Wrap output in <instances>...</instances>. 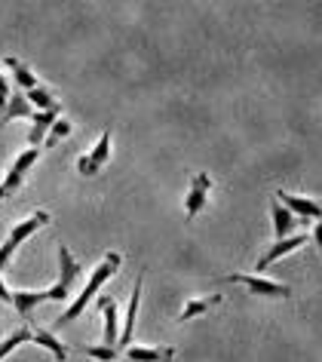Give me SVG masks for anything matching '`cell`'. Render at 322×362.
I'll list each match as a JSON object with an SVG mask.
<instances>
[{"mask_svg":"<svg viewBox=\"0 0 322 362\" xmlns=\"http://www.w3.org/2000/svg\"><path fill=\"white\" fill-rule=\"evenodd\" d=\"M123 359L129 362H172L175 350L172 347H138V344H129L123 350Z\"/></svg>","mask_w":322,"mask_h":362,"instance_id":"7c38bea8","label":"cell"},{"mask_svg":"<svg viewBox=\"0 0 322 362\" xmlns=\"http://www.w3.org/2000/svg\"><path fill=\"white\" fill-rule=\"evenodd\" d=\"M123 362H129V359H123Z\"/></svg>","mask_w":322,"mask_h":362,"instance_id":"f1b7e54d","label":"cell"},{"mask_svg":"<svg viewBox=\"0 0 322 362\" xmlns=\"http://www.w3.org/2000/svg\"><path fill=\"white\" fill-rule=\"evenodd\" d=\"M95 307L98 313L105 316V347H117V338H120V329H117V301L111 295H98L95 298Z\"/></svg>","mask_w":322,"mask_h":362,"instance_id":"52a82bcc","label":"cell"},{"mask_svg":"<svg viewBox=\"0 0 322 362\" xmlns=\"http://www.w3.org/2000/svg\"><path fill=\"white\" fill-rule=\"evenodd\" d=\"M77 350L86 353L89 359H98V362H117L120 359V350L117 347H105V344H80Z\"/></svg>","mask_w":322,"mask_h":362,"instance_id":"44dd1931","label":"cell"},{"mask_svg":"<svg viewBox=\"0 0 322 362\" xmlns=\"http://www.w3.org/2000/svg\"><path fill=\"white\" fill-rule=\"evenodd\" d=\"M120 261H123V258H120V252H107V255H105L102 261H98V267L93 270V276L86 279V286L80 288V295L74 298V301H71V307H68V310H65V313H61L59 320H56V329H59V325H68V322H74L77 316L86 310V304H89V301H95V298H98V292H102V286H105L107 279H111V276H114V274H117V270H120Z\"/></svg>","mask_w":322,"mask_h":362,"instance_id":"6da1fadb","label":"cell"},{"mask_svg":"<svg viewBox=\"0 0 322 362\" xmlns=\"http://www.w3.org/2000/svg\"><path fill=\"white\" fill-rule=\"evenodd\" d=\"M0 301L4 304H13V292L6 288V283H4V274H0Z\"/></svg>","mask_w":322,"mask_h":362,"instance_id":"83f0119b","label":"cell"},{"mask_svg":"<svg viewBox=\"0 0 322 362\" xmlns=\"http://www.w3.org/2000/svg\"><path fill=\"white\" fill-rule=\"evenodd\" d=\"M40 160V148H25L19 157L13 160V166L6 169V175H4V181H0V200H10V197L19 191L22 187V181H25V175L31 172V166Z\"/></svg>","mask_w":322,"mask_h":362,"instance_id":"3957f363","label":"cell"},{"mask_svg":"<svg viewBox=\"0 0 322 362\" xmlns=\"http://www.w3.org/2000/svg\"><path fill=\"white\" fill-rule=\"evenodd\" d=\"M276 200H280L285 209H289L294 218L301 221H313V218H322V206L316 200H310V197H301V194H289V191H276Z\"/></svg>","mask_w":322,"mask_h":362,"instance_id":"5b68a950","label":"cell"},{"mask_svg":"<svg viewBox=\"0 0 322 362\" xmlns=\"http://www.w3.org/2000/svg\"><path fill=\"white\" fill-rule=\"evenodd\" d=\"M86 157H89V160H93V163H95V166H98V169H102V166H105V163H107V157H111V132H102V139H98V141H95V148H93V151H89V153H86Z\"/></svg>","mask_w":322,"mask_h":362,"instance_id":"7402d4cb","label":"cell"},{"mask_svg":"<svg viewBox=\"0 0 322 362\" xmlns=\"http://www.w3.org/2000/svg\"><path fill=\"white\" fill-rule=\"evenodd\" d=\"M209 187H212V178L205 175V172H200V175L191 178V191H187V197H184V212H187V218L200 215V209L205 206V194H209Z\"/></svg>","mask_w":322,"mask_h":362,"instance_id":"9c48e42d","label":"cell"},{"mask_svg":"<svg viewBox=\"0 0 322 362\" xmlns=\"http://www.w3.org/2000/svg\"><path fill=\"white\" fill-rule=\"evenodd\" d=\"M71 135V123L65 120V117H59L56 123H52V129L47 132V139H43V144H47V148H56V144L61 141V139H68Z\"/></svg>","mask_w":322,"mask_h":362,"instance_id":"603a6c76","label":"cell"},{"mask_svg":"<svg viewBox=\"0 0 322 362\" xmlns=\"http://www.w3.org/2000/svg\"><path fill=\"white\" fill-rule=\"evenodd\" d=\"M4 65L10 68V74H13V80H16V83H19V89H22V93H28V89L40 86V83H37V77H34V71H31L28 65H22V62L16 59V56H6V59H4Z\"/></svg>","mask_w":322,"mask_h":362,"instance_id":"2e32d148","label":"cell"},{"mask_svg":"<svg viewBox=\"0 0 322 362\" xmlns=\"http://www.w3.org/2000/svg\"><path fill=\"white\" fill-rule=\"evenodd\" d=\"M221 304V295H205V298H193V301H187L184 304V310L178 320L187 322V320H196V316H203V313H209L212 307H218Z\"/></svg>","mask_w":322,"mask_h":362,"instance_id":"ac0fdd59","label":"cell"},{"mask_svg":"<svg viewBox=\"0 0 322 362\" xmlns=\"http://www.w3.org/2000/svg\"><path fill=\"white\" fill-rule=\"evenodd\" d=\"M13 252H16V249H13V246H10V243H6V240L0 243V274H4V270H6V264H10Z\"/></svg>","mask_w":322,"mask_h":362,"instance_id":"484cf974","label":"cell"},{"mask_svg":"<svg viewBox=\"0 0 322 362\" xmlns=\"http://www.w3.org/2000/svg\"><path fill=\"white\" fill-rule=\"evenodd\" d=\"M270 218H273V233H276V240H285V237H292V233H298L301 224H307V221H301V218H294V215L285 209V206L280 200H273L270 203Z\"/></svg>","mask_w":322,"mask_h":362,"instance_id":"8fae6325","label":"cell"},{"mask_svg":"<svg viewBox=\"0 0 322 362\" xmlns=\"http://www.w3.org/2000/svg\"><path fill=\"white\" fill-rule=\"evenodd\" d=\"M77 276H80L77 258L71 255L68 246H59V279H56V286L47 288V301H68L71 286L77 283Z\"/></svg>","mask_w":322,"mask_h":362,"instance_id":"7a4b0ae2","label":"cell"},{"mask_svg":"<svg viewBox=\"0 0 322 362\" xmlns=\"http://www.w3.org/2000/svg\"><path fill=\"white\" fill-rule=\"evenodd\" d=\"M59 120V107H52V111H34L31 117V132H28V148H40L43 139H47V132L52 129V123Z\"/></svg>","mask_w":322,"mask_h":362,"instance_id":"4fadbf2b","label":"cell"},{"mask_svg":"<svg viewBox=\"0 0 322 362\" xmlns=\"http://www.w3.org/2000/svg\"><path fill=\"white\" fill-rule=\"evenodd\" d=\"M227 283H239L246 286L249 292L255 298H273V301H285V298H292V288L285 283H276L270 276H252V274H230Z\"/></svg>","mask_w":322,"mask_h":362,"instance_id":"277c9868","label":"cell"},{"mask_svg":"<svg viewBox=\"0 0 322 362\" xmlns=\"http://www.w3.org/2000/svg\"><path fill=\"white\" fill-rule=\"evenodd\" d=\"M22 344H34V325H22V329H16L6 341H0V362H4L16 347H22Z\"/></svg>","mask_w":322,"mask_h":362,"instance_id":"d6986e66","label":"cell"},{"mask_svg":"<svg viewBox=\"0 0 322 362\" xmlns=\"http://www.w3.org/2000/svg\"><path fill=\"white\" fill-rule=\"evenodd\" d=\"M34 344H40L43 350H49V353H52V356H56L59 362H65V359H68V347H65V344H61V341H59L52 332L40 329V325H34Z\"/></svg>","mask_w":322,"mask_h":362,"instance_id":"e0dca14e","label":"cell"},{"mask_svg":"<svg viewBox=\"0 0 322 362\" xmlns=\"http://www.w3.org/2000/svg\"><path fill=\"white\" fill-rule=\"evenodd\" d=\"M310 240H313V243H316V252H319V255H322V218L316 221V228H313V230H310Z\"/></svg>","mask_w":322,"mask_h":362,"instance_id":"4316f807","label":"cell"},{"mask_svg":"<svg viewBox=\"0 0 322 362\" xmlns=\"http://www.w3.org/2000/svg\"><path fill=\"white\" fill-rule=\"evenodd\" d=\"M141 283H145V276L136 279V286H132V298H129V307H126V325H123L120 338H117V350L123 353L132 344V334H136V316H138V304H141Z\"/></svg>","mask_w":322,"mask_h":362,"instance_id":"ba28073f","label":"cell"},{"mask_svg":"<svg viewBox=\"0 0 322 362\" xmlns=\"http://www.w3.org/2000/svg\"><path fill=\"white\" fill-rule=\"evenodd\" d=\"M43 301H47V288H34V292H28V288H19V292H13V307L22 316H28V320H31L34 307L43 304Z\"/></svg>","mask_w":322,"mask_h":362,"instance_id":"9a60e30c","label":"cell"},{"mask_svg":"<svg viewBox=\"0 0 322 362\" xmlns=\"http://www.w3.org/2000/svg\"><path fill=\"white\" fill-rule=\"evenodd\" d=\"M310 240V233H292V237H285V240H276V243H270V249L264 252L261 258H258V270H267L273 264V261H280V258H285L289 252H294V249H301L304 243Z\"/></svg>","mask_w":322,"mask_h":362,"instance_id":"8992f818","label":"cell"},{"mask_svg":"<svg viewBox=\"0 0 322 362\" xmlns=\"http://www.w3.org/2000/svg\"><path fill=\"white\" fill-rule=\"evenodd\" d=\"M25 98H28V105L34 107V111H52V107H59L56 95H52L47 86H34V89H28V93H25Z\"/></svg>","mask_w":322,"mask_h":362,"instance_id":"ffe728a7","label":"cell"},{"mask_svg":"<svg viewBox=\"0 0 322 362\" xmlns=\"http://www.w3.org/2000/svg\"><path fill=\"white\" fill-rule=\"evenodd\" d=\"M31 117H34V107L28 105V98H25V93H16V95H10V102H6L4 114H0V123L31 120Z\"/></svg>","mask_w":322,"mask_h":362,"instance_id":"5bb4252c","label":"cell"},{"mask_svg":"<svg viewBox=\"0 0 322 362\" xmlns=\"http://www.w3.org/2000/svg\"><path fill=\"white\" fill-rule=\"evenodd\" d=\"M47 224H49V212H34V215H28L25 221L16 224V228L10 230V237H6V243H10L13 249H19L25 240L34 237V233H37L40 228H47Z\"/></svg>","mask_w":322,"mask_h":362,"instance_id":"30bf717a","label":"cell"},{"mask_svg":"<svg viewBox=\"0 0 322 362\" xmlns=\"http://www.w3.org/2000/svg\"><path fill=\"white\" fill-rule=\"evenodd\" d=\"M10 77H4V71H0V114H4V107L6 102H10Z\"/></svg>","mask_w":322,"mask_h":362,"instance_id":"d4e9b609","label":"cell"},{"mask_svg":"<svg viewBox=\"0 0 322 362\" xmlns=\"http://www.w3.org/2000/svg\"><path fill=\"white\" fill-rule=\"evenodd\" d=\"M77 172H80V175H83V178H93L95 172H98V166H95V163L86 157V153H80V157H77Z\"/></svg>","mask_w":322,"mask_h":362,"instance_id":"cb8c5ba5","label":"cell"}]
</instances>
